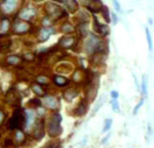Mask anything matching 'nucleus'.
<instances>
[{
	"label": "nucleus",
	"instance_id": "f257e3e1",
	"mask_svg": "<svg viewBox=\"0 0 154 148\" xmlns=\"http://www.w3.org/2000/svg\"><path fill=\"white\" fill-rule=\"evenodd\" d=\"M24 124H26V115L23 113L21 109H16L13 113V116L8 122V128L10 130L13 129H18L23 127Z\"/></svg>",
	"mask_w": 154,
	"mask_h": 148
},
{
	"label": "nucleus",
	"instance_id": "f03ea898",
	"mask_svg": "<svg viewBox=\"0 0 154 148\" xmlns=\"http://www.w3.org/2000/svg\"><path fill=\"white\" fill-rule=\"evenodd\" d=\"M101 46H103L101 41L95 35H91L87 42L86 50L88 53H98L101 52Z\"/></svg>",
	"mask_w": 154,
	"mask_h": 148
},
{
	"label": "nucleus",
	"instance_id": "7ed1b4c3",
	"mask_svg": "<svg viewBox=\"0 0 154 148\" xmlns=\"http://www.w3.org/2000/svg\"><path fill=\"white\" fill-rule=\"evenodd\" d=\"M48 132H49V135L51 137H56L62 133V128H61V126H60L59 120L55 119L54 117L52 118V120L50 121V123H49Z\"/></svg>",
	"mask_w": 154,
	"mask_h": 148
},
{
	"label": "nucleus",
	"instance_id": "20e7f679",
	"mask_svg": "<svg viewBox=\"0 0 154 148\" xmlns=\"http://www.w3.org/2000/svg\"><path fill=\"white\" fill-rule=\"evenodd\" d=\"M50 3V5H51V7L52 8H50V6L49 5H46V11H47V13H48L49 15L50 16H52V17H58L60 14H61V8H60L59 6H57L56 4H54V3H51V2H49Z\"/></svg>",
	"mask_w": 154,
	"mask_h": 148
},
{
	"label": "nucleus",
	"instance_id": "39448f33",
	"mask_svg": "<svg viewBox=\"0 0 154 148\" xmlns=\"http://www.w3.org/2000/svg\"><path fill=\"white\" fill-rule=\"evenodd\" d=\"M93 21H94V31L97 32V34H100L103 35H106L109 34L108 26H106V24H100L96 16H94V20Z\"/></svg>",
	"mask_w": 154,
	"mask_h": 148
},
{
	"label": "nucleus",
	"instance_id": "423d86ee",
	"mask_svg": "<svg viewBox=\"0 0 154 148\" xmlns=\"http://www.w3.org/2000/svg\"><path fill=\"white\" fill-rule=\"evenodd\" d=\"M44 135H45V126H44V123L42 122H38V125H37V128H35V139H42Z\"/></svg>",
	"mask_w": 154,
	"mask_h": 148
},
{
	"label": "nucleus",
	"instance_id": "0eeeda50",
	"mask_svg": "<svg viewBox=\"0 0 154 148\" xmlns=\"http://www.w3.org/2000/svg\"><path fill=\"white\" fill-rule=\"evenodd\" d=\"M17 2L18 0H5V3L3 4V10L6 12H10L14 10L17 6Z\"/></svg>",
	"mask_w": 154,
	"mask_h": 148
},
{
	"label": "nucleus",
	"instance_id": "6e6552de",
	"mask_svg": "<svg viewBox=\"0 0 154 148\" xmlns=\"http://www.w3.org/2000/svg\"><path fill=\"white\" fill-rule=\"evenodd\" d=\"M29 29V24L23 23H16L13 26V32L16 34H24Z\"/></svg>",
	"mask_w": 154,
	"mask_h": 148
},
{
	"label": "nucleus",
	"instance_id": "1a4fd4ad",
	"mask_svg": "<svg viewBox=\"0 0 154 148\" xmlns=\"http://www.w3.org/2000/svg\"><path fill=\"white\" fill-rule=\"evenodd\" d=\"M35 14V11L32 8H26V9H23V11L20 12V18H23V20H29L31 17H32Z\"/></svg>",
	"mask_w": 154,
	"mask_h": 148
},
{
	"label": "nucleus",
	"instance_id": "9d476101",
	"mask_svg": "<svg viewBox=\"0 0 154 148\" xmlns=\"http://www.w3.org/2000/svg\"><path fill=\"white\" fill-rule=\"evenodd\" d=\"M45 105L50 109H56L59 106V103H58V100L55 97H48L45 98Z\"/></svg>",
	"mask_w": 154,
	"mask_h": 148
},
{
	"label": "nucleus",
	"instance_id": "9b49d317",
	"mask_svg": "<svg viewBox=\"0 0 154 148\" xmlns=\"http://www.w3.org/2000/svg\"><path fill=\"white\" fill-rule=\"evenodd\" d=\"M54 82H55V84H57L58 86H66L68 83H69V81H68L67 78L62 77V76H60V75H55L54 76Z\"/></svg>",
	"mask_w": 154,
	"mask_h": 148
},
{
	"label": "nucleus",
	"instance_id": "f8f14e48",
	"mask_svg": "<svg viewBox=\"0 0 154 148\" xmlns=\"http://www.w3.org/2000/svg\"><path fill=\"white\" fill-rule=\"evenodd\" d=\"M86 112H87V103H85V100H81L78 108L76 109V114L78 116H84L86 114Z\"/></svg>",
	"mask_w": 154,
	"mask_h": 148
},
{
	"label": "nucleus",
	"instance_id": "ddd939ff",
	"mask_svg": "<svg viewBox=\"0 0 154 148\" xmlns=\"http://www.w3.org/2000/svg\"><path fill=\"white\" fill-rule=\"evenodd\" d=\"M73 43H74V39L72 37H63L61 38V40H60V44H61V46L64 48L71 47Z\"/></svg>",
	"mask_w": 154,
	"mask_h": 148
},
{
	"label": "nucleus",
	"instance_id": "4468645a",
	"mask_svg": "<svg viewBox=\"0 0 154 148\" xmlns=\"http://www.w3.org/2000/svg\"><path fill=\"white\" fill-rule=\"evenodd\" d=\"M142 94L144 97H147L148 94V76L147 75H143L142 76Z\"/></svg>",
	"mask_w": 154,
	"mask_h": 148
},
{
	"label": "nucleus",
	"instance_id": "2eb2a0df",
	"mask_svg": "<svg viewBox=\"0 0 154 148\" xmlns=\"http://www.w3.org/2000/svg\"><path fill=\"white\" fill-rule=\"evenodd\" d=\"M104 101H106V95L103 94V97H101L100 98V100H98L97 103H96L95 108L93 109V111H92V115H91V116H94V115L96 114V112H97L98 109H100V106L103 105V103H104Z\"/></svg>",
	"mask_w": 154,
	"mask_h": 148
},
{
	"label": "nucleus",
	"instance_id": "dca6fc26",
	"mask_svg": "<svg viewBox=\"0 0 154 148\" xmlns=\"http://www.w3.org/2000/svg\"><path fill=\"white\" fill-rule=\"evenodd\" d=\"M145 32H146V39H147V43H148V49H149L150 52H152L153 51V43H152V38H151L150 32L147 27L145 29Z\"/></svg>",
	"mask_w": 154,
	"mask_h": 148
},
{
	"label": "nucleus",
	"instance_id": "f3484780",
	"mask_svg": "<svg viewBox=\"0 0 154 148\" xmlns=\"http://www.w3.org/2000/svg\"><path fill=\"white\" fill-rule=\"evenodd\" d=\"M61 1L63 2V3H65L66 5H67V7L69 8V9L75 10V8L77 6L75 0H61Z\"/></svg>",
	"mask_w": 154,
	"mask_h": 148
},
{
	"label": "nucleus",
	"instance_id": "a211bd4d",
	"mask_svg": "<svg viewBox=\"0 0 154 148\" xmlns=\"http://www.w3.org/2000/svg\"><path fill=\"white\" fill-rule=\"evenodd\" d=\"M8 26H9V20H8V18H2L1 20V35L4 34V32L7 31L8 29Z\"/></svg>",
	"mask_w": 154,
	"mask_h": 148
},
{
	"label": "nucleus",
	"instance_id": "6ab92c4d",
	"mask_svg": "<svg viewBox=\"0 0 154 148\" xmlns=\"http://www.w3.org/2000/svg\"><path fill=\"white\" fill-rule=\"evenodd\" d=\"M112 123V119H106V121H104V126H103V130H101V132L106 133V132H108L109 130H111Z\"/></svg>",
	"mask_w": 154,
	"mask_h": 148
},
{
	"label": "nucleus",
	"instance_id": "aec40b11",
	"mask_svg": "<svg viewBox=\"0 0 154 148\" xmlns=\"http://www.w3.org/2000/svg\"><path fill=\"white\" fill-rule=\"evenodd\" d=\"M50 32H51V31H48V29H43V31L41 32V34H40V40L42 41V42L48 40L49 37H50V35H51Z\"/></svg>",
	"mask_w": 154,
	"mask_h": 148
},
{
	"label": "nucleus",
	"instance_id": "412c9836",
	"mask_svg": "<svg viewBox=\"0 0 154 148\" xmlns=\"http://www.w3.org/2000/svg\"><path fill=\"white\" fill-rule=\"evenodd\" d=\"M111 105H112V111H114L115 113H120V106H119V103H118L117 100H115V98H112Z\"/></svg>",
	"mask_w": 154,
	"mask_h": 148
},
{
	"label": "nucleus",
	"instance_id": "4be33fe9",
	"mask_svg": "<svg viewBox=\"0 0 154 148\" xmlns=\"http://www.w3.org/2000/svg\"><path fill=\"white\" fill-rule=\"evenodd\" d=\"M19 61H20V59L16 56H11L7 58V63L9 65H16V64H18Z\"/></svg>",
	"mask_w": 154,
	"mask_h": 148
},
{
	"label": "nucleus",
	"instance_id": "5701e85b",
	"mask_svg": "<svg viewBox=\"0 0 154 148\" xmlns=\"http://www.w3.org/2000/svg\"><path fill=\"white\" fill-rule=\"evenodd\" d=\"M34 122V114H32V112H27L26 113V126L29 127V126L32 125V123Z\"/></svg>",
	"mask_w": 154,
	"mask_h": 148
},
{
	"label": "nucleus",
	"instance_id": "b1692460",
	"mask_svg": "<svg viewBox=\"0 0 154 148\" xmlns=\"http://www.w3.org/2000/svg\"><path fill=\"white\" fill-rule=\"evenodd\" d=\"M62 32H66V34H68V32H73L74 31V29H73V26H71V24L69 23H65L64 26H62Z\"/></svg>",
	"mask_w": 154,
	"mask_h": 148
},
{
	"label": "nucleus",
	"instance_id": "393cba45",
	"mask_svg": "<svg viewBox=\"0 0 154 148\" xmlns=\"http://www.w3.org/2000/svg\"><path fill=\"white\" fill-rule=\"evenodd\" d=\"M101 9H103V10H101V12H103V14L104 20H106V23H109L111 20L109 18V9L106 6H103V7H101Z\"/></svg>",
	"mask_w": 154,
	"mask_h": 148
},
{
	"label": "nucleus",
	"instance_id": "a878e982",
	"mask_svg": "<svg viewBox=\"0 0 154 148\" xmlns=\"http://www.w3.org/2000/svg\"><path fill=\"white\" fill-rule=\"evenodd\" d=\"M143 103H144V98H142V100L138 103V105L135 106V109H134V111H133V115H137V113L139 112V109H141V106H143Z\"/></svg>",
	"mask_w": 154,
	"mask_h": 148
},
{
	"label": "nucleus",
	"instance_id": "bb28decb",
	"mask_svg": "<svg viewBox=\"0 0 154 148\" xmlns=\"http://www.w3.org/2000/svg\"><path fill=\"white\" fill-rule=\"evenodd\" d=\"M32 89H34V91L38 95H40V97H42V95H44V91L42 90V88H41L38 85H34L32 86Z\"/></svg>",
	"mask_w": 154,
	"mask_h": 148
},
{
	"label": "nucleus",
	"instance_id": "cd10ccee",
	"mask_svg": "<svg viewBox=\"0 0 154 148\" xmlns=\"http://www.w3.org/2000/svg\"><path fill=\"white\" fill-rule=\"evenodd\" d=\"M15 138L17 141H23L24 139V136H23V133L21 132V131H17V132L15 133Z\"/></svg>",
	"mask_w": 154,
	"mask_h": 148
},
{
	"label": "nucleus",
	"instance_id": "c85d7f7f",
	"mask_svg": "<svg viewBox=\"0 0 154 148\" xmlns=\"http://www.w3.org/2000/svg\"><path fill=\"white\" fill-rule=\"evenodd\" d=\"M112 4H114L115 9L117 10V11H119V12L122 11V10H121V6H120V4H119V2H118L117 0H112Z\"/></svg>",
	"mask_w": 154,
	"mask_h": 148
},
{
	"label": "nucleus",
	"instance_id": "c756f323",
	"mask_svg": "<svg viewBox=\"0 0 154 148\" xmlns=\"http://www.w3.org/2000/svg\"><path fill=\"white\" fill-rule=\"evenodd\" d=\"M32 103H35V106H38H38L41 105V101H40V100L35 98V100H32L29 101V105H32Z\"/></svg>",
	"mask_w": 154,
	"mask_h": 148
},
{
	"label": "nucleus",
	"instance_id": "7c9ffc66",
	"mask_svg": "<svg viewBox=\"0 0 154 148\" xmlns=\"http://www.w3.org/2000/svg\"><path fill=\"white\" fill-rule=\"evenodd\" d=\"M37 80H38V83H41V84L47 83V79H46V77H43V76H40V77H38Z\"/></svg>",
	"mask_w": 154,
	"mask_h": 148
},
{
	"label": "nucleus",
	"instance_id": "2f4dec72",
	"mask_svg": "<svg viewBox=\"0 0 154 148\" xmlns=\"http://www.w3.org/2000/svg\"><path fill=\"white\" fill-rule=\"evenodd\" d=\"M111 97H112V98H115V100H117V98L119 97V92L116 91V90H112V91L111 92Z\"/></svg>",
	"mask_w": 154,
	"mask_h": 148
},
{
	"label": "nucleus",
	"instance_id": "473e14b6",
	"mask_svg": "<svg viewBox=\"0 0 154 148\" xmlns=\"http://www.w3.org/2000/svg\"><path fill=\"white\" fill-rule=\"evenodd\" d=\"M4 145H5V147H8V146H12L13 145V142L10 140V139H5V141H4Z\"/></svg>",
	"mask_w": 154,
	"mask_h": 148
},
{
	"label": "nucleus",
	"instance_id": "72a5a7b5",
	"mask_svg": "<svg viewBox=\"0 0 154 148\" xmlns=\"http://www.w3.org/2000/svg\"><path fill=\"white\" fill-rule=\"evenodd\" d=\"M112 23L114 24H117L118 23V17H117V15L115 14V13H112Z\"/></svg>",
	"mask_w": 154,
	"mask_h": 148
},
{
	"label": "nucleus",
	"instance_id": "f704fd0d",
	"mask_svg": "<svg viewBox=\"0 0 154 148\" xmlns=\"http://www.w3.org/2000/svg\"><path fill=\"white\" fill-rule=\"evenodd\" d=\"M109 137H111V134H108V135H106V136L103 138V140H101V143H103V144L106 143V142H108V140H109Z\"/></svg>",
	"mask_w": 154,
	"mask_h": 148
},
{
	"label": "nucleus",
	"instance_id": "c9c22d12",
	"mask_svg": "<svg viewBox=\"0 0 154 148\" xmlns=\"http://www.w3.org/2000/svg\"><path fill=\"white\" fill-rule=\"evenodd\" d=\"M133 77H134V81H135V84H136L137 88H139V85H138V82H137V78H136V77H135V75H133Z\"/></svg>",
	"mask_w": 154,
	"mask_h": 148
},
{
	"label": "nucleus",
	"instance_id": "e433bc0d",
	"mask_svg": "<svg viewBox=\"0 0 154 148\" xmlns=\"http://www.w3.org/2000/svg\"><path fill=\"white\" fill-rule=\"evenodd\" d=\"M3 118H4V113L1 111V123L3 122Z\"/></svg>",
	"mask_w": 154,
	"mask_h": 148
},
{
	"label": "nucleus",
	"instance_id": "4c0bfd02",
	"mask_svg": "<svg viewBox=\"0 0 154 148\" xmlns=\"http://www.w3.org/2000/svg\"><path fill=\"white\" fill-rule=\"evenodd\" d=\"M148 23H149L150 24H152V23H153V21H152V20H150V18H149V20H148Z\"/></svg>",
	"mask_w": 154,
	"mask_h": 148
},
{
	"label": "nucleus",
	"instance_id": "58836bf2",
	"mask_svg": "<svg viewBox=\"0 0 154 148\" xmlns=\"http://www.w3.org/2000/svg\"><path fill=\"white\" fill-rule=\"evenodd\" d=\"M35 1H38V2H40V1H43V0H35Z\"/></svg>",
	"mask_w": 154,
	"mask_h": 148
}]
</instances>
